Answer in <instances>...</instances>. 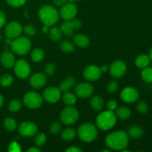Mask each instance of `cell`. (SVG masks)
Here are the masks:
<instances>
[{
  "label": "cell",
  "mask_w": 152,
  "mask_h": 152,
  "mask_svg": "<svg viewBox=\"0 0 152 152\" xmlns=\"http://www.w3.org/2000/svg\"><path fill=\"white\" fill-rule=\"evenodd\" d=\"M129 135L123 131H117L109 134L105 138L107 147L114 151H123L129 144Z\"/></svg>",
  "instance_id": "cell-1"
},
{
  "label": "cell",
  "mask_w": 152,
  "mask_h": 152,
  "mask_svg": "<svg viewBox=\"0 0 152 152\" xmlns=\"http://www.w3.org/2000/svg\"><path fill=\"white\" fill-rule=\"evenodd\" d=\"M39 17L44 25L52 26L58 22L59 13L51 5H44L39 10Z\"/></svg>",
  "instance_id": "cell-2"
},
{
  "label": "cell",
  "mask_w": 152,
  "mask_h": 152,
  "mask_svg": "<svg viewBox=\"0 0 152 152\" xmlns=\"http://www.w3.org/2000/svg\"><path fill=\"white\" fill-rule=\"evenodd\" d=\"M117 123V116L113 111H105L101 112L96 119L97 127L102 131H108L112 129Z\"/></svg>",
  "instance_id": "cell-3"
},
{
  "label": "cell",
  "mask_w": 152,
  "mask_h": 152,
  "mask_svg": "<svg viewBox=\"0 0 152 152\" xmlns=\"http://www.w3.org/2000/svg\"><path fill=\"white\" fill-rule=\"evenodd\" d=\"M77 134L83 142H91L95 140L98 132L96 126L91 123H84L78 129Z\"/></svg>",
  "instance_id": "cell-4"
},
{
  "label": "cell",
  "mask_w": 152,
  "mask_h": 152,
  "mask_svg": "<svg viewBox=\"0 0 152 152\" xmlns=\"http://www.w3.org/2000/svg\"><path fill=\"white\" fill-rule=\"evenodd\" d=\"M12 51L18 55H25L31 48V42L28 37H17L13 40L10 45Z\"/></svg>",
  "instance_id": "cell-5"
},
{
  "label": "cell",
  "mask_w": 152,
  "mask_h": 152,
  "mask_svg": "<svg viewBox=\"0 0 152 152\" xmlns=\"http://www.w3.org/2000/svg\"><path fill=\"white\" fill-rule=\"evenodd\" d=\"M79 119V112L77 108L68 105V107L64 108L60 114V120L67 126L74 124Z\"/></svg>",
  "instance_id": "cell-6"
},
{
  "label": "cell",
  "mask_w": 152,
  "mask_h": 152,
  "mask_svg": "<svg viewBox=\"0 0 152 152\" xmlns=\"http://www.w3.org/2000/svg\"><path fill=\"white\" fill-rule=\"evenodd\" d=\"M24 104L31 109L39 108L42 104V97L39 94L35 91L27 92L24 96Z\"/></svg>",
  "instance_id": "cell-7"
},
{
  "label": "cell",
  "mask_w": 152,
  "mask_h": 152,
  "mask_svg": "<svg viewBox=\"0 0 152 152\" xmlns=\"http://www.w3.org/2000/svg\"><path fill=\"white\" fill-rule=\"evenodd\" d=\"M81 26V22L79 19H73L62 22L60 25V30L64 36L66 37H72L74 36V31L80 30Z\"/></svg>",
  "instance_id": "cell-8"
},
{
  "label": "cell",
  "mask_w": 152,
  "mask_h": 152,
  "mask_svg": "<svg viewBox=\"0 0 152 152\" xmlns=\"http://www.w3.org/2000/svg\"><path fill=\"white\" fill-rule=\"evenodd\" d=\"M14 73L19 78L26 79L31 74V66L25 59H19L14 64Z\"/></svg>",
  "instance_id": "cell-9"
},
{
  "label": "cell",
  "mask_w": 152,
  "mask_h": 152,
  "mask_svg": "<svg viewBox=\"0 0 152 152\" xmlns=\"http://www.w3.org/2000/svg\"><path fill=\"white\" fill-rule=\"evenodd\" d=\"M77 13V6L72 2L65 3L62 5V8L59 11V16L65 21H69L74 19L75 16Z\"/></svg>",
  "instance_id": "cell-10"
},
{
  "label": "cell",
  "mask_w": 152,
  "mask_h": 152,
  "mask_svg": "<svg viewBox=\"0 0 152 152\" xmlns=\"http://www.w3.org/2000/svg\"><path fill=\"white\" fill-rule=\"evenodd\" d=\"M120 97L122 100L127 103H133L138 100L140 97V94L136 88L133 87H126L120 94Z\"/></svg>",
  "instance_id": "cell-11"
},
{
  "label": "cell",
  "mask_w": 152,
  "mask_h": 152,
  "mask_svg": "<svg viewBox=\"0 0 152 152\" xmlns=\"http://www.w3.org/2000/svg\"><path fill=\"white\" fill-rule=\"evenodd\" d=\"M38 132V128L32 122H24L19 126V133L25 137H34Z\"/></svg>",
  "instance_id": "cell-12"
},
{
  "label": "cell",
  "mask_w": 152,
  "mask_h": 152,
  "mask_svg": "<svg viewBox=\"0 0 152 152\" xmlns=\"http://www.w3.org/2000/svg\"><path fill=\"white\" fill-rule=\"evenodd\" d=\"M74 91L77 96L82 99H86L93 94L94 89L90 83H82L76 86Z\"/></svg>",
  "instance_id": "cell-13"
},
{
  "label": "cell",
  "mask_w": 152,
  "mask_h": 152,
  "mask_svg": "<svg viewBox=\"0 0 152 152\" xmlns=\"http://www.w3.org/2000/svg\"><path fill=\"white\" fill-rule=\"evenodd\" d=\"M43 98L50 103H55L61 98L60 89L56 87H48L43 91Z\"/></svg>",
  "instance_id": "cell-14"
},
{
  "label": "cell",
  "mask_w": 152,
  "mask_h": 152,
  "mask_svg": "<svg viewBox=\"0 0 152 152\" xmlns=\"http://www.w3.org/2000/svg\"><path fill=\"white\" fill-rule=\"evenodd\" d=\"M127 67L126 63L123 61L117 60L113 62L109 68V71L111 75L114 78H120L126 73Z\"/></svg>",
  "instance_id": "cell-15"
},
{
  "label": "cell",
  "mask_w": 152,
  "mask_h": 152,
  "mask_svg": "<svg viewBox=\"0 0 152 152\" xmlns=\"http://www.w3.org/2000/svg\"><path fill=\"white\" fill-rule=\"evenodd\" d=\"M22 25L20 23L18 22H10L8 25L6 26L4 32H5L6 36L7 37L10 39H16L19 37L22 32Z\"/></svg>",
  "instance_id": "cell-16"
},
{
  "label": "cell",
  "mask_w": 152,
  "mask_h": 152,
  "mask_svg": "<svg viewBox=\"0 0 152 152\" xmlns=\"http://www.w3.org/2000/svg\"><path fill=\"white\" fill-rule=\"evenodd\" d=\"M100 68L96 65H90L83 71V77L88 81L94 82L99 80L101 77Z\"/></svg>",
  "instance_id": "cell-17"
},
{
  "label": "cell",
  "mask_w": 152,
  "mask_h": 152,
  "mask_svg": "<svg viewBox=\"0 0 152 152\" xmlns=\"http://www.w3.org/2000/svg\"><path fill=\"white\" fill-rule=\"evenodd\" d=\"M47 83L46 75L42 73H36L30 78V84L31 87L36 89H39L44 87Z\"/></svg>",
  "instance_id": "cell-18"
},
{
  "label": "cell",
  "mask_w": 152,
  "mask_h": 152,
  "mask_svg": "<svg viewBox=\"0 0 152 152\" xmlns=\"http://www.w3.org/2000/svg\"><path fill=\"white\" fill-rule=\"evenodd\" d=\"M16 59L15 56L11 52L7 50H4L1 55V62L3 66L6 68H10L14 65Z\"/></svg>",
  "instance_id": "cell-19"
},
{
  "label": "cell",
  "mask_w": 152,
  "mask_h": 152,
  "mask_svg": "<svg viewBox=\"0 0 152 152\" xmlns=\"http://www.w3.org/2000/svg\"><path fill=\"white\" fill-rule=\"evenodd\" d=\"M74 44L79 48H86L90 44V40L87 36L84 34H77L74 37Z\"/></svg>",
  "instance_id": "cell-20"
},
{
  "label": "cell",
  "mask_w": 152,
  "mask_h": 152,
  "mask_svg": "<svg viewBox=\"0 0 152 152\" xmlns=\"http://www.w3.org/2000/svg\"><path fill=\"white\" fill-rule=\"evenodd\" d=\"M128 135L132 139H138L143 135V129L137 126H131L128 131Z\"/></svg>",
  "instance_id": "cell-21"
},
{
  "label": "cell",
  "mask_w": 152,
  "mask_h": 152,
  "mask_svg": "<svg viewBox=\"0 0 152 152\" xmlns=\"http://www.w3.org/2000/svg\"><path fill=\"white\" fill-rule=\"evenodd\" d=\"M76 86V80L72 77H68L62 82L59 86V89L61 91H68L71 88Z\"/></svg>",
  "instance_id": "cell-22"
},
{
  "label": "cell",
  "mask_w": 152,
  "mask_h": 152,
  "mask_svg": "<svg viewBox=\"0 0 152 152\" xmlns=\"http://www.w3.org/2000/svg\"><path fill=\"white\" fill-rule=\"evenodd\" d=\"M90 105L95 111H100L104 107V101L102 98L99 96H94L91 99Z\"/></svg>",
  "instance_id": "cell-23"
},
{
  "label": "cell",
  "mask_w": 152,
  "mask_h": 152,
  "mask_svg": "<svg viewBox=\"0 0 152 152\" xmlns=\"http://www.w3.org/2000/svg\"><path fill=\"white\" fill-rule=\"evenodd\" d=\"M149 56L145 54H141L135 59V65L140 68H144L148 66L150 63Z\"/></svg>",
  "instance_id": "cell-24"
},
{
  "label": "cell",
  "mask_w": 152,
  "mask_h": 152,
  "mask_svg": "<svg viewBox=\"0 0 152 152\" xmlns=\"http://www.w3.org/2000/svg\"><path fill=\"white\" fill-rule=\"evenodd\" d=\"M62 101L67 105H73L77 102V96L71 92L65 91L62 96Z\"/></svg>",
  "instance_id": "cell-25"
},
{
  "label": "cell",
  "mask_w": 152,
  "mask_h": 152,
  "mask_svg": "<svg viewBox=\"0 0 152 152\" xmlns=\"http://www.w3.org/2000/svg\"><path fill=\"white\" fill-rule=\"evenodd\" d=\"M131 114V110L127 107H120L116 111V116L121 120H128L130 118Z\"/></svg>",
  "instance_id": "cell-26"
},
{
  "label": "cell",
  "mask_w": 152,
  "mask_h": 152,
  "mask_svg": "<svg viewBox=\"0 0 152 152\" xmlns=\"http://www.w3.org/2000/svg\"><path fill=\"white\" fill-rule=\"evenodd\" d=\"M76 131L74 130L72 128H66L65 129H64L63 132H62V139L64 140L65 141H71L76 137Z\"/></svg>",
  "instance_id": "cell-27"
},
{
  "label": "cell",
  "mask_w": 152,
  "mask_h": 152,
  "mask_svg": "<svg viewBox=\"0 0 152 152\" xmlns=\"http://www.w3.org/2000/svg\"><path fill=\"white\" fill-rule=\"evenodd\" d=\"M49 37L50 39L53 42H59L62 39V33L60 29L56 27H53L49 30Z\"/></svg>",
  "instance_id": "cell-28"
},
{
  "label": "cell",
  "mask_w": 152,
  "mask_h": 152,
  "mask_svg": "<svg viewBox=\"0 0 152 152\" xmlns=\"http://www.w3.org/2000/svg\"><path fill=\"white\" fill-rule=\"evenodd\" d=\"M60 48L65 53H71L74 51L75 45L71 42L68 41V40H64L60 43Z\"/></svg>",
  "instance_id": "cell-29"
},
{
  "label": "cell",
  "mask_w": 152,
  "mask_h": 152,
  "mask_svg": "<svg viewBox=\"0 0 152 152\" xmlns=\"http://www.w3.org/2000/svg\"><path fill=\"white\" fill-rule=\"evenodd\" d=\"M45 53L42 49L36 48L32 50L31 54V59L35 62H39L44 59Z\"/></svg>",
  "instance_id": "cell-30"
},
{
  "label": "cell",
  "mask_w": 152,
  "mask_h": 152,
  "mask_svg": "<svg viewBox=\"0 0 152 152\" xmlns=\"http://www.w3.org/2000/svg\"><path fill=\"white\" fill-rule=\"evenodd\" d=\"M141 77L145 83H152V68H148V67L144 68L141 72Z\"/></svg>",
  "instance_id": "cell-31"
},
{
  "label": "cell",
  "mask_w": 152,
  "mask_h": 152,
  "mask_svg": "<svg viewBox=\"0 0 152 152\" xmlns=\"http://www.w3.org/2000/svg\"><path fill=\"white\" fill-rule=\"evenodd\" d=\"M4 126L9 132H13L16 129L17 124H16V122L14 119L7 117L4 120Z\"/></svg>",
  "instance_id": "cell-32"
},
{
  "label": "cell",
  "mask_w": 152,
  "mask_h": 152,
  "mask_svg": "<svg viewBox=\"0 0 152 152\" xmlns=\"http://www.w3.org/2000/svg\"><path fill=\"white\" fill-rule=\"evenodd\" d=\"M22 108V102L19 99H13L8 104V109L11 112H17Z\"/></svg>",
  "instance_id": "cell-33"
},
{
  "label": "cell",
  "mask_w": 152,
  "mask_h": 152,
  "mask_svg": "<svg viewBox=\"0 0 152 152\" xmlns=\"http://www.w3.org/2000/svg\"><path fill=\"white\" fill-rule=\"evenodd\" d=\"M13 77L9 74H4L0 78V84L4 87L10 86L13 83Z\"/></svg>",
  "instance_id": "cell-34"
},
{
  "label": "cell",
  "mask_w": 152,
  "mask_h": 152,
  "mask_svg": "<svg viewBox=\"0 0 152 152\" xmlns=\"http://www.w3.org/2000/svg\"><path fill=\"white\" fill-rule=\"evenodd\" d=\"M46 142V136L44 133H39L36 136L35 144L38 147L42 146Z\"/></svg>",
  "instance_id": "cell-35"
},
{
  "label": "cell",
  "mask_w": 152,
  "mask_h": 152,
  "mask_svg": "<svg viewBox=\"0 0 152 152\" xmlns=\"http://www.w3.org/2000/svg\"><path fill=\"white\" fill-rule=\"evenodd\" d=\"M23 31L25 35L28 36V37H34L37 34V30H36L35 27L31 25H26L25 27H24Z\"/></svg>",
  "instance_id": "cell-36"
},
{
  "label": "cell",
  "mask_w": 152,
  "mask_h": 152,
  "mask_svg": "<svg viewBox=\"0 0 152 152\" xmlns=\"http://www.w3.org/2000/svg\"><path fill=\"white\" fill-rule=\"evenodd\" d=\"M61 129H62V124L60 123H59V122H54V123H53L50 126V128H49L50 132L53 134H56L59 133L61 131Z\"/></svg>",
  "instance_id": "cell-37"
},
{
  "label": "cell",
  "mask_w": 152,
  "mask_h": 152,
  "mask_svg": "<svg viewBox=\"0 0 152 152\" xmlns=\"http://www.w3.org/2000/svg\"><path fill=\"white\" fill-rule=\"evenodd\" d=\"M137 109L140 114H145L148 111V106L146 102L144 101H140L138 102L137 105Z\"/></svg>",
  "instance_id": "cell-38"
},
{
  "label": "cell",
  "mask_w": 152,
  "mask_h": 152,
  "mask_svg": "<svg viewBox=\"0 0 152 152\" xmlns=\"http://www.w3.org/2000/svg\"><path fill=\"white\" fill-rule=\"evenodd\" d=\"M26 1L27 0H6V1H7L9 5L14 7H22V5L25 4Z\"/></svg>",
  "instance_id": "cell-39"
},
{
  "label": "cell",
  "mask_w": 152,
  "mask_h": 152,
  "mask_svg": "<svg viewBox=\"0 0 152 152\" xmlns=\"http://www.w3.org/2000/svg\"><path fill=\"white\" fill-rule=\"evenodd\" d=\"M119 87L118 83L116 81H111L108 84V86H107V91H108V93L113 94L115 93L117 91Z\"/></svg>",
  "instance_id": "cell-40"
},
{
  "label": "cell",
  "mask_w": 152,
  "mask_h": 152,
  "mask_svg": "<svg viewBox=\"0 0 152 152\" xmlns=\"http://www.w3.org/2000/svg\"><path fill=\"white\" fill-rule=\"evenodd\" d=\"M56 67L53 63H48L45 66V74L48 76H52L55 72Z\"/></svg>",
  "instance_id": "cell-41"
},
{
  "label": "cell",
  "mask_w": 152,
  "mask_h": 152,
  "mask_svg": "<svg viewBox=\"0 0 152 152\" xmlns=\"http://www.w3.org/2000/svg\"><path fill=\"white\" fill-rule=\"evenodd\" d=\"M8 151L10 152H19L21 151V146L18 142H12L9 145Z\"/></svg>",
  "instance_id": "cell-42"
},
{
  "label": "cell",
  "mask_w": 152,
  "mask_h": 152,
  "mask_svg": "<svg viewBox=\"0 0 152 152\" xmlns=\"http://www.w3.org/2000/svg\"><path fill=\"white\" fill-rule=\"evenodd\" d=\"M117 102L114 99H111V100L108 101V102L107 103V108L108 110L111 111H114V110L117 109Z\"/></svg>",
  "instance_id": "cell-43"
},
{
  "label": "cell",
  "mask_w": 152,
  "mask_h": 152,
  "mask_svg": "<svg viewBox=\"0 0 152 152\" xmlns=\"http://www.w3.org/2000/svg\"><path fill=\"white\" fill-rule=\"evenodd\" d=\"M6 23V15L3 11H0V28Z\"/></svg>",
  "instance_id": "cell-44"
},
{
  "label": "cell",
  "mask_w": 152,
  "mask_h": 152,
  "mask_svg": "<svg viewBox=\"0 0 152 152\" xmlns=\"http://www.w3.org/2000/svg\"><path fill=\"white\" fill-rule=\"evenodd\" d=\"M67 152H82L83 150L77 146H71L66 150Z\"/></svg>",
  "instance_id": "cell-45"
},
{
  "label": "cell",
  "mask_w": 152,
  "mask_h": 152,
  "mask_svg": "<svg viewBox=\"0 0 152 152\" xmlns=\"http://www.w3.org/2000/svg\"><path fill=\"white\" fill-rule=\"evenodd\" d=\"M53 4L56 6H62L68 1V0H53Z\"/></svg>",
  "instance_id": "cell-46"
},
{
  "label": "cell",
  "mask_w": 152,
  "mask_h": 152,
  "mask_svg": "<svg viewBox=\"0 0 152 152\" xmlns=\"http://www.w3.org/2000/svg\"><path fill=\"white\" fill-rule=\"evenodd\" d=\"M49 30H50V29H49L48 26V25H44L42 29V31L43 34H48V33L49 32Z\"/></svg>",
  "instance_id": "cell-47"
},
{
  "label": "cell",
  "mask_w": 152,
  "mask_h": 152,
  "mask_svg": "<svg viewBox=\"0 0 152 152\" xmlns=\"http://www.w3.org/2000/svg\"><path fill=\"white\" fill-rule=\"evenodd\" d=\"M108 69H109V68H108V67L107 66V65H102V66L100 68V71L102 73L107 72V71H108Z\"/></svg>",
  "instance_id": "cell-48"
},
{
  "label": "cell",
  "mask_w": 152,
  "mask_h": 152,
  "mask_svg": "<svg viewBox=\"0 0 152 152\" xmlns=\"http://www.w3.org/2000/svg\"><path fill=\"white\" fill-rule=\"evenodd\" d=\"M28 152H39L40 150L38 149V148H34V147H32V148H29V149H28Z\"/></svg>",
  "instance_id": "cell-49"
},
{
  "label": "cell",
  "mask_w": 152,
  "mask_h": 152,
  "mask_svg": "<svg viewBox=\"0 0 152 152\" xmlns=\"http://www.w3.org/2000/svg\"><path fill=\"white\" fill-rule=\"evenodd\" d=\"M5 44H6V45H11V42H12V39H10V38H8V37H7V39H5Z\"/></svg>",
  "instance_id": "cell-50"
},
{
  "label": "cell",
  "mask_w": 152,
  "mask_h": 152,
  "mask_svg": "<svg viewBox=\"0 0 152 152\" xmlns=\"http://www.w3.org/2000/svg\"><path fill=\"white\" fill-rule=\"evenodd\" d=\"M3 102H4V99H3V96L0 94V108L2 106Z\"/></svg>",
  "instance_id": "cell-51"
},
{
  "label": "cell",
  "mask_w": 152,
  "mask_h": 152,
  "mask_svg": "<svg viewBox=\"0 0 152 152\" xmlns=\"http://www.w3.org/2000/svg\"><path fill=\"white\" fill-rule=\"evenodd\" d=\"M149 57H150V59H152V48H151V50H150V56H149Z\"/></svg>",
  "instance_id": "cell-52"
},
{
  "label": "cell",
  "mask_w": 152,
  "mask_h": 152,
  "mask_svg": "<svg viewBox=\"0 0 152 152\" xmlns=\"http://www.w3.org/2000/svg\"><path fill=\"white\" fill-rule=\"evenodd\" d=\"M75 1H77V0H68V1H69V2H74Z\"/></svg>",
  "instance_id": "cell-53"
},
{
  "label": "cell",
  "mask_w": 152,
  "mask_h": 152,
  "mask_svg": "<svg viewBox=\"0 0 152 152\" xmlns=\"http://www.w3.org/2000/svg\"><path fill=\"white\" fill-rule=\"evenodd\" d=\"M1 35H0V40H1Z\"/></svg>",
  "instance_id": "cell-54"
}]
</instances>
